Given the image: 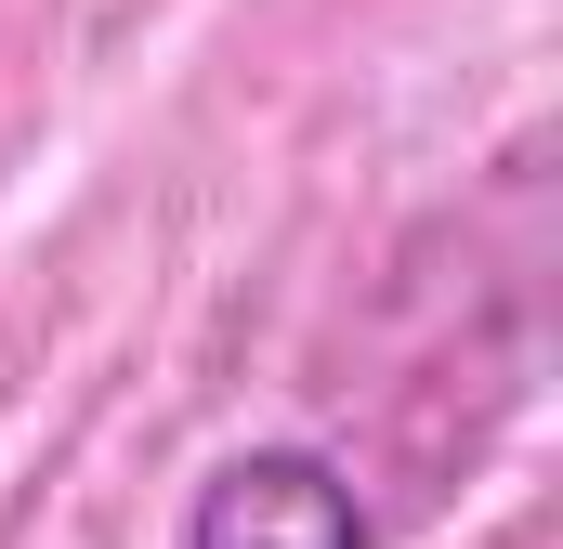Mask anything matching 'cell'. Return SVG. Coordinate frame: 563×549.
I'll return each instance as SVG.
<instances>
[{"instance_id":"6da1fadb","label":"cell","mask_w":563,"mask_h":549,"mask_svg":"<svg viewBox=\"0 0 563 549\" xmlns=\"http://www.w3.org/2000/svg\"><path fill=\"white\" fill-rule=\"evenodd\" d=\"M170 549H380V524H367V497L328 445H236L184 497Z\"/></svg>"}]
</instances>
